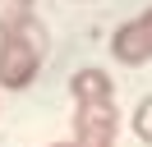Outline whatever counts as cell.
<instances>
[{
    "mask_svg": "<svg viewBox=\"0 0 152 147\" xmlns=\"http://www.w3.org/2000/svg\"><path fill=\"white\" fill-rule=\"evenodd\" d=\"M23 5H32V0H23Z\"/></svg>",
    "mask_w": 152,
    "mask_h": 147,
    "instance_id": "obj_6",
    "label": "cell"
},
{
    "mask_svg": "<svg viewBox=\"0 0 152 147\" xmlns=\"http://www.w3.org/2000/svg\"><path fill=\"white\" fill-rule=\"evenodd\" d=\"M46 60V28L37 18H23L19 28L0 32V83L5 87H28Z\"/></svg>",
    "mask_w": 152,
    "mask_h": 147,
    "instance_id": "obj_2",
    "label": "cell"
},
{
    "mask_svg": "<svg viewBox=\"0 0 152 147\" xmlns=\"http://www.w3.org/2000/svg\"><path fill=\"white\" fill-rule=\"evenodd\" d=\"M74 87V147H115V87L102 69H78Z\"/></svg>",
    "mask_w": 152,
    "mask_h": 147,
    "instance_id": "obj_1",
    "label": "cell"
},
{
    "mask_svg": "<svg viewBox=\"0 0 152 147\" xmlns=\"http://www.w3.org/2000/svg\"><path fill=\"white\" fill-rule=\"evenodd\" d=\"M134 133H138L143 143H152V97H143L138 106H134Z\"/></svg>",
    "mask_w": 152,
    "mask_h": 147,
    "instance_id": "obj_4",
    "label": "cell"
},
{
    "mask_svg": "<svg viewBox=\"0 0 152 147\" xmlns=\"http://www.w3.org/2000/svg\"><path fill=\"white\" fill-rule=\"evenodd\" d=\"M111 55H115L120 64H148V60H152V9H143L138 18H129V23L115 28Z\"/></svg>",
    "mask_w": 152,
    "mask_h": 147,
    "instance_id": "obj_3",
    "label": "cell"
},
{
    "mask_svg": "<svg viewBox=\"0 0 152 147\" xmlns=\"http://www.w3.org/2000/svg\"><path fill=\"white\" fill-rule=\"evenodd\" d=\"M56 147H74V143H56Z\"/></svg>",
    "mask_w": 152,
    "mask_h": 147,
    "instance_id": "obj_5",
    "label": "cell"
}]
</instances>
